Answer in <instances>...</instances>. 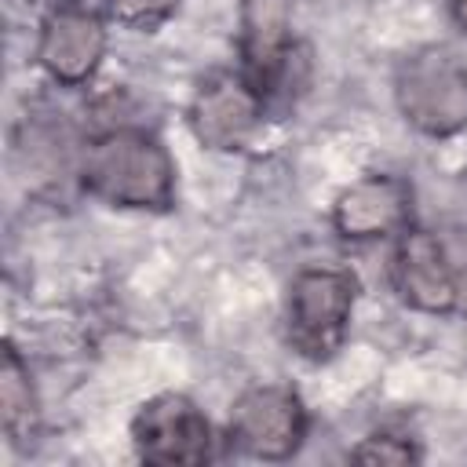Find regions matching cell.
Masks as SVG:
<instances>
[{"mask_svg":"<svg viewBox=\"0 0 467 467\" xmlns=\"http://www.w3.org/2000/svg\"><path fill=\"white\" fill-rule=\"evenodd\" d=\"M263 113H266V102L248 84V77L241 69L237 73L219 69L197 84L190 102V128L201 146L234 153L252 142V135L263 124Z\"/></svg>","mask_w":467,"mask_h":467,"instance_id":"8992f818","label":"cell"},{"mask_svg":"<svg viewBox=\"0 0 467 467\" xmlns=\"http://www.w3.org/2000/svg\"><path fill=\"white\" fill-rule=\"evenodd\" d=\"M350 456L358 463H412V460H420L412 441L398 438V434H368Z\"/></svg>","mask_w":467,"mask_h":467,"instance_id":"7c38bea8","label":"cell"},{"mask_svg":"<svg viewBox=\"0 0 467 467\" xmlns=\"http://www.w3.org/2000/svg\"><path fill=\"white\" fill-rule=\"evenodd\" d=\"M0 423L15 445H29L40 423L29 368L22 365L15 347H4V365H0Z\"/></svg>","mask_w":467,"mask_h":467,"instance_id":"8fae6325","label":"cell"},{"mask_svg":"<svg viewBox=\"0 0 467 467\" xmlns=\"http://www.w3.org/2000/svg\"><path fill=\"white\" fill-rule=\"evenodd\" d=\"M409 212H412L409 182L394 175H365L361 182L339 193L332 223L350 241H372V237L401 234L409 226Z\"/></svg>","mask_w":467,"mask_h":467,"instance_id":"30bf717a","label":"cell"},{"mask_svg":"<svg viewBox=\"0 0 467 467\" xmlns=\"http://www.w3.org/2000/svg\"><path fill=\"white\" fill-rule=\"evenodd\" d=\"M449 15L460 29H467V0H449Z\"/></svg>","mask_w":467,"mask_h":467,"instance_id":"5bb4252c","label":"cell"},{"mask_svg":"<svg viewBox=\"0 0 467 467\" xmlns=\"http://www.w3.org/2000/svg\"><path fill=\"white\" fill-rule=\"evenodd\" d=\"M390 277H394L398 296L423 314H449L460 306L456 259L449 244L431 230L405 226L398 234Z\"/></svg>","mask_w":467,"mask_h":467,"instance_id":"ba28073f","label":"cell"},{"mask_svg":"<svg viewBox=\"0 0 467 467\" xmlns=\"http://www.w3.org/2000/svg\"><path fill=\"white\" fill-rule=\"evenodd\" d=\"M131 441L146 463L193 467L212 460V427L186 394H157L131 420Z\"/></svg>","mask_w":467,"mask_h":467,"instance_id":"52a82bcc","label":"cell"},{"mask_svg":"<svg viewBox=\"0 0 467 467\" xmlns=\"http://www.w3.org/2000/svg\"><path fill=\"white\" fill-rule=\"evenodd\" d=\"M80 182L109 208L164 212L175 201V164L168 150L139 128L99 135L80 157Z\"/></svg>","mask_w":467,"mask_h":467,"instance_id":"6da1fadb","label":"cell"},{"mask_svg":"<svg viewBox=\"0 0 467 467\" xmlns=\"http://www.w3.org/2000/svg\"><path fill=\"white\" fill-rule=\"evenodd\" d=\"M230 441L255 460H288L306 438V409L292 387L263 383L230 409Z\"/></svg>","mask_w":467,"mask_h":467,"instance_id":"5b68a950","label":"cell"},{"mask_svg":"<svg viewBox=\"0 0 467 467\" xmlns=\"http://www.w3.org/2000/svg\"><path fill=\"white\" fill-rule=\"evenodd\" d=\"M241 73L263 102L292 99L310 73L306 47L292 36L285 0H248L241 18Z\"/></svg>","mask_w":467,"mask_h":467,"instance_id":"277c9868","label":"cell"},{"mask_svg":"<svg viewBox=\"0 0 467 467\" xmlns=\"http://www.w3.org/2000/svg\"><path fill=\"white\" fill-rule=\"evenodd\" d=\"M354 299H358V281L350 270H336V266L299 270L288 285V303H285L288 343L306 361H328L347 339Z\"/></svg>","mask_w":467,"mask_h":467,"instance_id":"3957f363","label":"cell"},{"mask_svg":"<svg viewBox=\"0 0 467 467\" xmlns=\"http://www.w3.org/2000/svg\"><path fill=\"white\" fill-rule=\"evenodd\" d=\"M106 55V22L84 4H58L36 40L40 69L58 84H84Z\"/></svg>","mask_w":467,"mask_h":467,"instance_id":"9c48e42d","label":"cell"},{"mask_svg":"<svg viewBox=\"0 0 467 467\" xmlns=\"http://www.w3.org/2000/svg\"><path fill=\"white\" fill-rule=\"evenodd\" d=\"M394 99L416 131L431 139L456 135L467 128V66L449 47H420L401 58Z\"/></svg>","mask_w":467,"mask_h":467,"instance_id":"7a4b0ae2","label":"cell"},{"mask_svg":"<svg viewBox=\"0 0 467 467\" xmlns=\"http://www.w3.org/2000/svg\"><path fill=\"white\" fill-rule=\"evenodd\" d=\"M179 4H182V0H109V11H113L124 26L150 29V26L164 22L168 15H175Z\"/></svg>","mask_w":467,"mask_h":467,"instance_id":"4fadbf2b","label":"cell"}]
</instances>
